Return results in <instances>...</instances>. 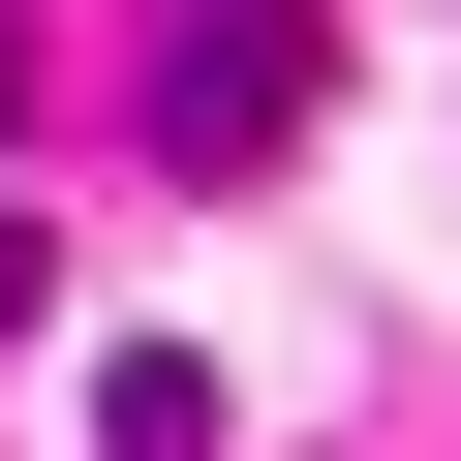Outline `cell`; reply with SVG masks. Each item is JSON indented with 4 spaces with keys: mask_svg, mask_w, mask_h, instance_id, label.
Returning <instances> with one entry per match:
<instances>
[{
    "mask_svg": "<svg viewBox=\"0 0 461 461\" xmlns=\"http://www.w3.org/2000/svg\"><path fill=\"white\" fill-rule=\"evenodd\" d=\"M93 461H215V369H185V339H123V369H93Z\"/></svg>",
    "mask_w": 461,
    "mask_h": 461,
    "instance_id": "6da1fadb",
    "label": "cell"
},
{
    "mask_svg": "<svg viewBox=\"0 0 461 461\" xmlns=\"http://www.w3.org/2000/svg\"><path fill=\"white\" fill-rule=\"evenodd\" d=\"M0 339H32V215H0Z\"/></svg>",
    "mask_w": 461,
    "mask_h": 461,
    "instance_id": "7a4b0ae2",
    "label": "cell"
},
{
    "mask_svg": "<svg viewBox=\"0 0 461 461\" xmlns=\"http://www.w3.org/2000/svg\"><path fill=\"white\" fill-rule=\"evenodd\" d=\"M0 123H32V0H0Z\"/></svg>",
    "mask_w": 461,
    "mask_h": 461,
    "instance_id": "3957f363",
    "label": "cell"
},
{
    "mask_svg": "<svg viewBox=\"0 0 461 461\" xmlns=\"http://www.w3.org/2000/svg\"><path fill=\"white\" fill-rule=\"evenodd\" d=\"M247 32H308V0H247Z\"/></svg>",
    "mask_w": 461,
    "mask_h": 461,
    "instance_id": "277c9868",
    "label": "cell"
}]
</instances>
